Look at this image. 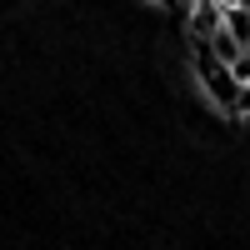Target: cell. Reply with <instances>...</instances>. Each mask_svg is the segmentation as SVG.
I'll list each match as a JSON object with an SVG mask.
<instances>
[{
  "label": "cell",
  "mask_w": 250,
  "mask_h": 250,
  "mask_svg": "<svg viewBox=\"0 0 250 250\" xmlns=\"http://www.w3.org/2000/svg\"><path fill=\"white\" fill-rule=\"evenodd\" d=\"M190 60H195V80L205 85V95H210L225 115H235V105H240V85H245V80L235 75L230 60H220V55L210 50V35H190Z\"/></svg>",
  "instance_id": "6da1fadb"
}]
</instances>
